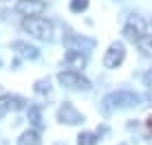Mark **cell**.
Instances as JSON below:
<instances>
[{
	"mask_svg": "<svg viewBox=\"0 0 152 145\" xmlns=\"http://www.w3.org/2000/svg\"><path fill=\"white\" fill-rule=\"evenodd\" d=\"M104 110L113 112V110H128V108H137L139 106V95L130 90H115L110 95L104 97Z\"/></svg>",
	"mask_w": 152,
	"mask_h": 145,
	"instance_id": "obj_1",
	"label": "cell"
},
{
	"mask_svg": "<svg viewBox=\"0 0 152 145\" xmlns=\"http://www.w3.org/2000/svg\"><path fill=\"white\" fill-rule=\"evenodd\" d=\"M22 27H24L27 33H31L38 40H44V42L53 40V24H51L49 20H44V18H24Z\"/></svg>",
	"mask_w": 152,
	"mask_h": 145,
	"instance_id": "obj_2",
	"label": "cell"
},
{
	"mask_svg": "<svg viewBox=\"0 0 152 145\" xmlns=\"http://www.w3.org/2000/svg\"><path fill=\"white\" fill-rule=\"evenodd\" d=\"M126 38L132 40V42H139L143 35H148V20L143 15H130L128 22H126V29H124Z\"/></svg>",
	"mask_w": 152,
	"mask_h": 145,
	"instance_id": "obj_3",
	"label": "cell"
},
{
	"mask_svg": "<svg viewBox=\"0 0 152 145\" xmlns=\"http://www.w3.org/2000/svg\"><path fill=\"white\" fill-rule=\"evenodd\" d=\"M57 81L66 88H82V90H91V81L77 70H62L57 75Z\"/></svg>",
	"mask_w": 152,
	"mask_h": 145,
	"instance_id": "obj_4",
	"label": "cell"
},
{
	"mask_svg": "<svg viewBox=\"0 0 152 145\" xmlns=\"http://www.w3.org/2000/svg\"><path fill=\"white\" fill-rule=\"evenodd\" d=\"M126 57V49L121 42H113L110 49L106 51V55H104V66L106 68H117V66H121V62Z\"/></svg>",
	"mask_w": 152,
	"mask_h": 145,
	"instance_id": "obj_5",
	"label": "cell"
},
{
	"mask_svg": "<svg viewBox=\"0 0 152 145\" xmlns=\"http://www.w3.org/2000/svg\"><path fill=\"white\" fill-rule=\"evenodd\" d=\"M57 119H60V123H66V125H77V123H84V115L73 108V103L64 101L60 106V110H57Z\"/></svg>",
	"mask_w": 152,
	"mask_h": 145,
	"instance_id": "obj_6",
	"label": "cell"
},
{
	"mask_svg": "<svg viewBox=\"0 0 152 145\" xmlns=\"http://www.w3.org/2000/svg\"><path fill=\"white\" fill-rule=\"evenodd\" d=\"M15 9H18L20 13H24L27 18H38L46 9V4H44V0H18Z\"/></svg>",
	"mask_w": 152,
	"mask_h": 145,
	"instance_id": "obj_7",
	"label": "cell"
},
{
	"mask_svg": "<svg viewBox=\"0 0 152 145\" xmlns=\"http://www.w3.org/2000/svg\"><path fill=\"white\" fill-rule=\"evenodd\" d=\"M22 108H27V101L22 97H18V95H2L0 97V117L7 115V112H18Z\"/></svg>",
	"mask_w": 152,
	"mask_h": 145,
	"instance_id": "obj_8",
	"label": "cell"
},
{
	"mask_svg": "<svg viewBox=\"0 0 152 145\" xmlns=\"http://www.w3.org/2000/svg\"><path fill=\"white\" fill-rule=\"evenodd\" d=\"M11 49L20 55V57H24V59H38V57H40V51L35 49V46H31V44H27V42H22V40L13 42V44H11Z\"/></svg>",
	"mask_w": 152,
	"mask_h": 145,
	"instance_id": "obj_9",
	"label": "cell"
},
{
	"mask_svg": "<svg viewBox=\"0 0 152 145\" xmlns=\"http://www.w3.org/2000/svg\"><path fill=\"white\" fill-rule=\"evenodd\" d=\"M64 64L69 66V68H84L86 66V55L82 53V51L77 49H69L64 55Z\"/></svg>",
	"mask_w": 152,
	"mask_h": 145,
	"instance_id": "obj_10",
	"label": "cell"
},
{
	"mask_svg": "<svg viewBox=\"0 0 152 145\" xmlns=\"http://www.w3.org/2000/svg\"><path fill=\"white\" fill-rule=\"evenodd\" d=\"M66 44H75V46H80V49H84V51H91L93 46H95V40H88V38H80V35H66Z\"/></svg>",
	"mask_w": 152,
	"mask_h": 145,
	"instance_id": "obj_11",
	"label": "cell"
},
{
	"mask_svg": "<svg viewBox=\"0 0 152 145\" xmlns=\"http://www.w3.org/2000/svg\"><path fill=\"white\" fill-rule=\"evenodd\" d=\"M18 145H42L38 130H27L22 136L18 138Z\"/></svg>",
	"mask_w": 152,
	"mask_h": 145,
	"instance_id": "obj_12",
	"label": "cell"
},
{
	"mask_svg": "<svg viewBox=\"0 0 152 145\" xmlns=\"http://www.w3.org/2000/svg\"><path fill=\"white\" fill-rule=\"evenodd\" d=\"M27 117H29V123L35 128V130H40V128H42V112H40L38 106H29Z\"/></svg>",
	"mask_w": 152,
	"mask_h": 145,
	"instance_id": "obj_13",
	"label": "cell"
},
{
	"mask_svg": "<svg viewBox=\"0 0 152 145\" xmlns=\"http://www.w3.org/2000/svg\"><path fill=\"white\" fill-rule=\"evenodd\" d=\"M99 136L95 132H82L80 136H77V145H97Z\"/></svg>",
	"mask_w": 152,
	"mask_h": 145,
	"instance_id": "obj_14",
	"label": "cell"
},
{
	"mask_svg": "<svg viewBox=\"0 0 152 145\" xmlns=\"http://www.w3.org/2000/svg\"><path fill=\"white\" fill-rule=\"evenodd\" d=\"M137 44H139V49L143 51V55H152V33L143 35V38H141Z\"/></svg>",
	"mask_w": 152,
	"mask_h": 145,
	"instance_id": "obj_15",
	"label": "cell"
},
{
	"mask_svg": "<svg viewBox=\"0 0 152 145\" xmlns=\"http://www.w3.org/2000/svg\"><path fill=\"white\" fill-rule=\"evenodd\" d=\"M33 90L38 92V95H49V92H51V84H49V79H40V81H35Z\"/></svg>",
	"mask_w": 152,
	"mask_h": 145,
	"instance_id": "obj_16",
	"label": "cell"
},
{
	"mask_svg": "<svg viewBox=\"0 0 152 145\" xmlns=\"http://www.w3.org/2000/svg\"><path fill=\"white\" fill-rule=\"evenodd\" d=\"M88 9V0H71V11L73 13H80Z\"/></svg>",
	"mask_w": 152,
	"mask_h": 145,
	"instance_id": "obj_17",
	"label": "cell"
},
{
	"mask_svg": "<svg viewBox=\"0 0 152 145\" xmlns=\"http://www.w3.org/2000/svg\"><path fill=\"white\" fill-rule=\"evenodd\" d=\"M143 84L148 86V92H152V70H148L143 75Z\"/></svg>",
	"mask_w": 152,
	"mask_h": 145,
	"instance_id": "obj_18",
	"label": "cell"
},
{
	"mask_svg": "<svg viewBox=\"0 0 152 145\" xmlns=\"http://www.w3.org/2000/svg\"><path fill=\"white\" fill-rule=\"evenodd\" d=\"M148 128H150V130H152V117L148 119Z\"/></svg>",
	"mask_w": 152,
	"mask_h": 145,
	"instance_id": "obj_19",
	"label": "cell"
}]
</instances>
